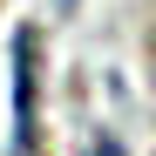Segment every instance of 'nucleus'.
<instances>
[{"label":"nucleus","instance_id":"f257e3e1","mask_svg":"<svg viewBox=\"0 0 156 156\" xmlns=\"http://www.w3.org/2000/svg\"><path fill=\"white\" fill-rule=\"evenodd\" d=\"M34 68H41V48H34V34H20L14 41V149H34V109H41Z\"/></svg>","mask_w":156,"mask_h":156}]
</instances>
